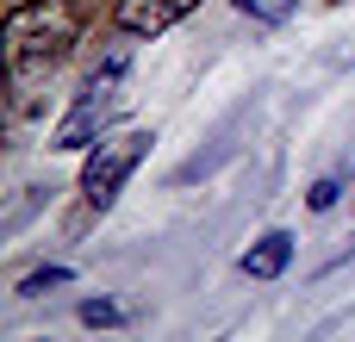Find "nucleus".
<instances>
[{
    "instance_id": "20e7f679",
    "label": "nucleus",
    "mask_w": 355,
    "mask_h": 342,
    "mask_svg": "<svg viewBox=\"0 0 355 342\" xmlns=\"http://www.w3.org/2000/svg\"><path fill=\"white\" fill-rule=\"evenodd\" d=\"M200 0H119V31H131V37H156V31H168L175 19H187Z\"/></svg>"
},
{
    "instance_id": "f03ea898",
    "label": "nucleus",
    "mask_w": 355,
    "mask_h": 342,
    "mask_svg": "<svg viewBox=\"0 0 355 342\" xmlns=\"http://www.w3.org/2000/svg\"><path fill=\"white\" fill-rule=\"evenodd\" d=\"M125 69H131V56L112 50V56L81 81V93H75L69 118L56 125L50 150H87V143H100V131H106V125L119 118V106H125Z\"/></svg>"
},
{
    "instance_id": "39448f33",
    "label": "nucleus",
    "mask_w": 355,
    "mask_h": 342,
    "mask_svg": "<svg viewBox=\"0 0 355 342\" xmlns=\"http://www.w3.org/2000/svg\"><path fill=\"white\" fill-rule=\"evenodd\" d=\"M287 262H293V237H287V231H268V237L243 255V274H250V280H275Z\"/></svg>"
},
{
    "instance_id": "1a4fd4ad",
    "label": "nucleus",
    "mask_w": 355,
    "mask_h": 342,
    "mask_svg": "<svg viewBox=\"0 0 355 342\" xmlns=\"http://www.w3.org/2000/svg\"><path fill=\"white\" fill-rule=\"evenodd\" d=\"M337 193H343L337 181H318V187H312V212H331V206H337Z\"/></svg>"
},
{
    "instance_id": "0eeeda50",
    "label": "nucleus",
    "mask_w": 355,
    "mask_h": 342,
    "mask_svg": "<svg viewBox=\"0 0 355 342\" xmlns=\"http://www.w3.org/2000/svg\"><path fill=\"white\" fill-rule=\"evenodd\" d=\"M237 6H243L250 19H262V25H281V19H287L300 0H237Z\"/></svg>"
},
{
    "instance_id": "7ed1b4c3",
    "label": "nucleus",
    "mask_w": 355,
    "mask_h": 342,
    "mask_svg": "<svg viewBox=\"0 0 355 342\" xmlns=\"http://www.w3.org/2000/svg\"><path fill=\"white\" fill-rule=\"evenodd\" d=\"M144 150H150L144 131H125V137H106V143L87 150V162H81V193H87L94 212H106V206L119 199V187L131 181V168L144 162Z\"/></svg>"
},
{
    "instance_id": "f257e3e1",
    "label": "nucleus",
    "mask_w": 355,
    "mask_h": 342,
    "mask_svg": "<svg viewBox=\"0 0 355 342\" xmlns=\"http://www.w3.org/2000/svg\"><path fill=\"white\" fill-rule=\"evenodd\" d=\"M81 0H25L6 12V62L25 69V62H50L62 56L75 37H81Z\"/></svg>"
},
{
    "instance_id": "6e6552de",
    "label": "nucleus",
    "mask_w": 355,
    "mask_h": 342,
    "mask_svg": "<svg viewBox=\"0 0 355 342\" xmlns=\"http://www.w3.org/2000/svg\"><path fill=\"white\" fill-rule=\"evenodd\" d=\"M81 324L106 330V324H125V312H119V305H106V299H87V305H81Z\"/></svg>"
},
{
    "instance_id": "423d86ee",
    "label": "nucleus",
    "mask_w": 355,
    "mask_h": 342,
    "mask_svg": "<svg viewBox=\"0 0 355 342\" xmlns=\"http://www.w3.org/2000/svg\"><path fill=\"white\" fill-rule=\"evenodd\" d=\"M50 287H69V268H56V262H50V268H37V274H25V280H19V293H25V299H37V293H50Z\"/></svg>"
}]
</instances>
